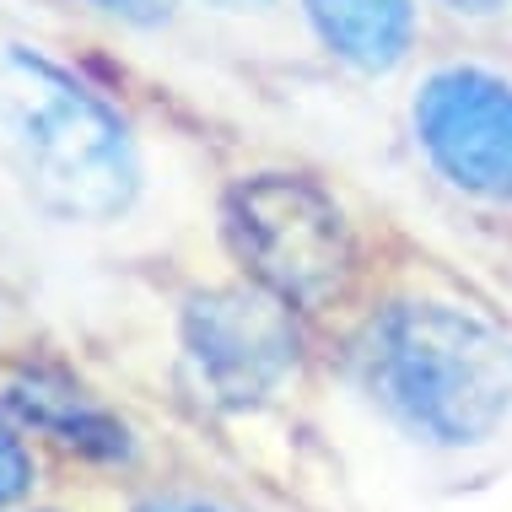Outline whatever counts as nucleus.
<instances>
[{
    "label": "nucleus",
    "mask_w": 512,
    "mask_h": 512,
    "mask_svg": "<svg viewBox=\"0 0 512 512\" xmlns=\"http://www.w3.org/2000/svg\"><path fill=\"white\" fill-rule=\"evenodd\" d=\"M351 362L372 405L432 448H475L512 415V340L459 302H389Z\"/></svg>",
    "instance_id": "obj_1"
},
{
    "label": "nucleus",
    "mask_w": 512,
    "mask_h": 512,
    "mask_svg": "<svg viewBox=\"0 0 512 512\" xmlns=\"http://www.w3.org/2000/svg\"><path fill=\"white\" fill-rule=\"evenodd\" d=\"M0 168L60 221H108L141 189L130 124L33 49H0Z\"/></svg>",
    "instance_id": "obj_2"
},
{
    "label": "nucleus",
    "mask_w": 512,
    "mask_h": 512,
    "mask_svg": "<svg viewBox=\"0 0 512 512\" xmlns=\"http://www.w3.org/2000/svg\"><path fill=\"white\" fill-rule=\"evenodd\" d=\"M221 227L248 275L292 308H324L351 281L356 248L345 211L308 178L259 173L232 184Z\"/></svg>",
    "instance_id": "obj_3"
},
{
    "label": "nucleus",
    "mask_w": 512,
    "mask_h": 512,
    "mask_svg": "<svg viewBox=\"0 0 512 512\" xmlns=\"http://www.w3.org/2000/svg\"><path fill=\"white\" fill-rule=\"evenodd\" d=\"M292 302L265 286H227L184 308V362L195 389L221 410L265 405L297 372V324Z\"/></svg>",
    "instance_id": "obj_4"
},
{
    "label": "nucleus",
    "mask_w": 512,
    "mask_h": 512,
    "mask_svg": "<svg viewBox=\"0 0 512 512\" xmlns=\"http://www.w3.org/2000/svg\"><path fill=\"white\" fill-rule=\"evenodd\" d=\"M415 141L453 189L512 200V81L480 65H448L415 92Z\"/></svg>",
    "instance_id": "obj_5"
},
{
    "label": "nucleus",
    "mask_w": 512,
    "mask_h": 512,
    "mask_svg": "<svg viewBox=\"0 0 512 512\" xmlns=\"http://www.w3.org/2000/svg\"><path fill=\"white\" fill-rule=\"evenodd\" d=\"M318 44L351 71L383 76L415 44V0H302Z\"/></svg>",
    "instance_id": "obj_6"
},
{
    "label": "nucleus",
    "mask_w": 512,
    "mask_h": 512,
    "mask_svg": "<svg viewBox=\"0 0 512 512\" xmlns=\"http://www.w3.org/2000/svg\"><path fill=\"white\" fill-rule=\"evenodd\" d=\"M11 410L22 415L27 426H38L44 437L65 442L76 453H92V459H119L130 442H124V426L108 415L103 405H92L76 383L65 378H22L11 389Z\"/></svg>",
    "instance_id": "obj_7"
},
{
    "label": "nucleus",
    "mask_w": 512,
    "mask_h": 512,
    "mask_svg": "<svg viewBox=\"0 0 512 512\" xmlns=\"http://www.w3.org/2000/svg\"><path fill=\"white\" fill-rule=\"evenodd\" d=\"M27 491H33V453H27L22 437L0 421V507L17 502Z\"/></svg>",
    "instance_id": "obj_8"
},
{
    "label": "nucleus",
    "mask_w": 512,
    "mask_h": 512,
    "mask_svg": "<svg viewBox=\"0 0 512 512\" xmlns=\"http://www.w3.org/2000/svg\"><path fill=\"white\" fill-rule=\"evenodd\" d=\"M92 11H103V17H119V22H135V27H151L162 22L173 11V0H87Z\"/></svg>",
    "instance_id": "obj_9"
},
{
    "label": "nucleus",
    "mask_w": 512,
    "mask_h": 512,
    "mask_svg": "<svg viewBox=\"0 0 512 512\" xmlns=\"http://www.w3.org/2000/svg\"><path fill=\"white\" fill-rule=\"evenodd\" d=\"M135 512H221V507H205V502H184V496H157V502L135 507Z\"/></svg>",
    "instance_id": "obj_10"
},
{
    "label": "nucleus",
    "mask_w": 512,
    "mask_h": 512,
    "mask_svg": "<svg viewBox=\"0 0 512 512\" xmlns=\"http://www.w3.org/2000/svg\"><path fill=\"white\" fill-rule=\"evenodd\" d=\"M453 11H469V17H491V11H502L512 6V0H448Z\"/></svg>",
    "instance_id": "obj_11"
},
{
    "label": "nucleus",
    "mask_w": 512,
    "mask_h": 512,
    "mask_svg": "<svg viewBox=\"0 0 512 512\" xmlns=\"http://www.w3.org/2000/svg\"><path fill=\"white\" fill-rule=\"evenodd\" d=\"M216 6H232V11H248V6H270V0H216Z\"/></svg>",
    "instance_id": "obj_12"
}]
</instances>
